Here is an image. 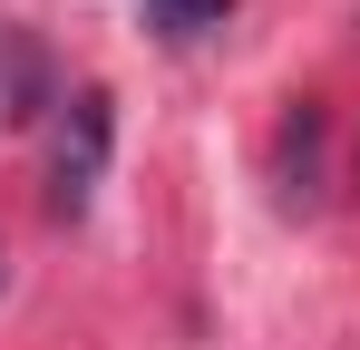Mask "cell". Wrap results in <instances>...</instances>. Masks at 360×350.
I'll list each match as a JSON object with an SVG mask.
<instances>
[{
    "label": "cell",
    "instance_id": "277c9868",
    "mask_svg": "<svg viewBox=\"0 0 360 350\" xmlns=\"http://www.w3.org/2000/svg\"><path fill=\"white\" fill-rule=\"evenodd\" d=\"M224 20V0H146V30H166V39H205Z\"/></svg>",
    "mask_w": 360,
    "mask_h": 350
},
{
    "label": "cell",
    "instance_id": "7a4b0ae2",
    "mask_svg": "<svg viewBox=\"0 0 360 350\" xmlns=\"http://www.w3.org/2000/svg\"><path fill=\"white\" fill-rule=\"evenodd\" d=\"M273 175H283V205H321V108H292L273 136Z\"/></svg>",
    "mask_w": 360,
    "mask_h": 350
},
{
    "label": "cell",
    "instance_id": "6da1fadb",
    "mask_svg": "<svg viewBox=\"0 0 360 350\" xmlns=\"http://www.w3.org/2000/svg\"><path fill=\"white\" fill-rule=\"evenodd\" d=\"M108 136H117L108 88H78V98H68V127H59V156H49V214H59V224L88 214V195H98V175H108Z\"/></svg>",
    "mask_w": 360,
    "mask_h": 350
},
{
    "label": "cell",
    "instance_id": "5b68a950",
    "mask_svg": "<svg viewBox=\"0 0 360 350\" xmlns=\"http://www.w3.org/2000/svg\"><path fill=\"white\" fill-rule=\"evenodd\" d=\"M0 283H10V263H0Z\"/></svg>",
    "mask_w": 360,
    "mask_h": 350
},
{
    "label": "cell",
    "instance_id": "3957f363",
    "mask_svg": "<svg viewBox=\"0 0 360 350\" xmlns=\"http://www.w3.org/2000/svg\"><path fill=\"white\" fill-rule=\"evenodd\" d=\"M49 108V68L30 39H0V127H30V117Z\"/></svg>",
    "mask_w": 360,
    "mask_h": 350
}]
</instances>
